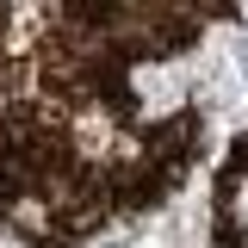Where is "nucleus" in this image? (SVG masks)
Wrapping results in <instances>:
<instances>
[{
  "label": "nucleus",
  "instance_id": "obj_1",
  "mask_svg": "<svg viewBox=\"0 0 248 248\" xmlns=\"http://www.w3.org/2000/svg\"><path fill=\"white\" fill-rule=\"evenodd\" d=\"M242 68H248V56H242Z\"/></svg>",
  "mask_w": 248,
  "mask_h": 248
}]
</instances>
